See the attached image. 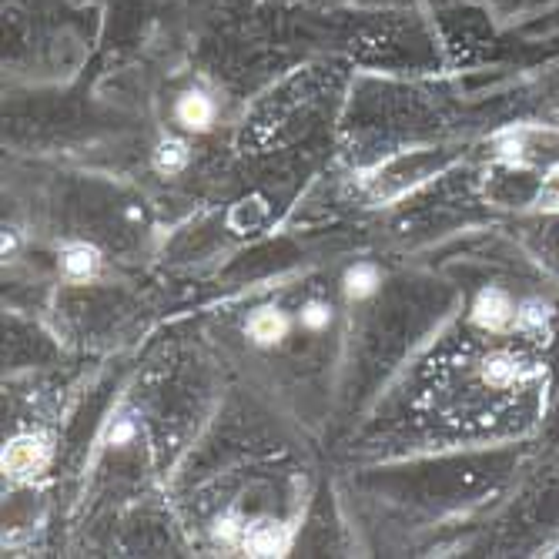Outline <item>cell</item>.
Returning <instances> with one entry per match:
<instances>
[{
    "label": "cell",
    "mask_w": 559,
    "mask_h": 559,
    "mask_svg": "<svg viewBox=\"0 0 559 559\" xmlns=\"http://www.w3.org/2000/svg\"><path fill=\"white\" fill-rule=\"evenodd\" d=\"M47 466H51V442L44 436H14L4 446V456H0V469L11 483H31V479L44 476Z\"/></svg>",
    "instance_id": "6da1fadb"
},
{
    "label": "cell",
    "mask_w": 559,
    "mask_h": 559,
    "mask_svg": "<svg viewBox=\"0 0 559 559\" xmlns=\"http://www.w3.org/2000/svg\"><path fill=\"white\" fill-rule=\"evenodd\" d=\"M516 312L519 308L513 305V298H509L503 288H483V292L476 295V302H472V325L483 332H506L516 325Z\"/></svg>",
    "instance_id": "7a4b0ae2"
},
{
    "label": "cell",
    "mask_w": 559,
    "mask_h": 559,
    "mask_svg": "<svg viewBox=\"0 0 559 559\" xmlns=\"http://www.w3.org/2000/svg\"><path fill=\"white\" fill-rule=\"evenodd\" d=\"M242 549L248 556H258V559L288 556V549H292V533H288L282 523H275V519H262V523L245 526Z\"/></svg>",
    "instance_id": "3957f363"
},
{
    "label": "cell",
    "mask_w": 559,
    "mask_h": 559,
    "mask_svg": "<svg viewBox=\"0 0 559 559\" xmlns=\"http://www.w3.org/2000/svg\"><path fill=\"white\" fill-rule=\"evenodd\" d=\"M288 315L282 312V308H275V305H262V308H255L252 315H248V325H245V332H248V339H252L255 345H262V349H272V345H278L288 335Z\"/></svg>",
    "instance_id": "277c9868"
},
{
    "label": "cell",
    "mask_w": 559,
    "mask_h": 559,
    "mask_svg": "<svg viewBox=\"0 0 559 559\" xmlns=\"http://www.w3.org/2000/svg\"><path fill=\"white\" fill-rule=\"evenodd\" d=\"M175 118L185 131L205 134L215 124V101L205 91H185L175 101Z\"/></svg>",
    "instance_id": "5b68a950"
},
{
    "label": "cell",
    "mask_w": 559,
    "mask_h": 559,
    "mask_svg": "<svg viewBox=\"0 0 559 559\" xmlns=\"http://www.w3.org/2000/svg\"><path fill=\"white\" fill-rule=\"evenodd\" d=\"M98 268H101V255H98V248H91V245H74L61 255V275L74 285L91 282V278L98 275Z\"/></svg>",
    "instance_id": "8992f818"
},
{
    "label": "cell",
    "mask_w": 559,
    "mask_h": 559,
    "mask_svg": "<svg viewBox=\"0 0 559 559\" xmlns=\"http://www.w3.org/2000/svg\"><path fill=\"white\" fill-rule=\"evenodd\" d=\"M533 375V369H526L523 362L516 359V355H489L486 365H483V379L489 385H496V389H509V385H519L523 379H529Z\"/></svg>",
    "instance_id": "52a82bcc"
},
{
    "label": "cell",
    "mask_w": 559,
    "mask_h": 559,
    "mask_svg": "<svg viewBox=\"0 0 559 559\" xmlns=\"http://www.w3.org/2000/svg\"><path fill=\"white\" fill-rule=\"evenodd\" d=\"M379 285H382L379 268L369 265V262L352 265L342 278V292H345L349 302H365V298H372L375 292H379Z\"/></svg>",
    "instance_id": "ba28073f"
},
{
    "label": "cell",
    "mask_w": 559,
    "mask_h": 559,
    "mask_svg": "<svg viewBox=\"0 0 559 559\" xmlns=\"http://www.w3.org/2000/svg\"><path fill=\"white\" fill-rule=\"evenodd\" d=\"M191 154H188V144L181 141H161L158 151H154V168L161 171V175H181V171L188 168Z\"/></svg>",
    "instance_id": "9c48e42d"
},
{
    "label": "cell",
    "mask_w": 559,
    "mask_h": 559,
    "mask_svg": "<svg viewBox=\"0 0 559 559\" xmlns=\"http://www.w3.org/2000/svg\"><path fill=\"white\" fill-rule=\"evenodd\" d=\"M549 318H553V308H549V305H543V302H526L516 312V329H523V332H543L546 325H549Z\"/></svg>",
    "instance_id": "30bf717a"
},
{
    "label": "cell",
    "mask_w": 559,
    "mask_h": 559,
    "mask_svg": "<svg viewBox=\"0 0 559 559\" xmlns=\"http://www.w3.org/2000/svg\"><path fill=\"white\" fill-rule=\"evenodd\" d=\"M536 208L539 211H549V215H556L559 211V165L549 171L543 178V185L536 191Z\"/></svg>",
    "instance_id": "8fae6325"
},
{
    "label": "cell",
    "mask_w": 559,
    "mask_h": 559,
    "mask_svg": "<svg viewBox=\"0 0 559 559\" xmlns=\"http://www.w3.org/2000/svg\"><path fill=\"white\" fill-rule=\"evenodd\" d=\"M329 322H332V308L325 305V302H308L302 308V325L308 332H322V329H329Z\"/></svg>",
    "instance_id": "7c38bea8"
},
{
    "label": "cell",
    "mask_w": 559,
    "mask_h": 559,
    "mask_svg": "<svg viewBox=\"0 0 559 559\" xmlns=\"http://www.w3.org/2000/svg\"><path fill=\"white\" fill-rule=\"evenodd\" d=\"M215 536H218L225 546H242V539H245V526L238 523V519H218Z\"/></svg>",
    "instance_id": "4fadbf2b"
},
{
    "label": "cell",
    "mask_w": 559,
    "mask_h": 559,
    "mask_svg": "<svg viewBox=\"0 0 559 559\" xmlns=\"http://www.w3.org/2000/svg\"><path fill=\"white\" fill-rule=\"evenodd\" d=\"M131 436H134V426H131V422H121V426L111 432V442H114V446H121V442H128Z\"/></svg>",
    "instance_id": "5bb4252c"
}]
</instances>
